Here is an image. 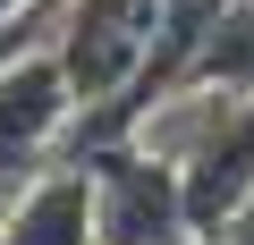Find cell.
Masks as SVG:
<instances>
[{
	"instance_id": "cell-1",
	"label": "cell",
	"mask_w": 254,
	"mask_h": 245,
	"mask_svg": "<svg viewBox=\"0 0 254 245\" xmlns=\"http://www.w3.org/2000/svg\"><path fill=\"white\" fill-rule=\"evenodd\" d=\"M153 34H161V0H60V34L51 59L76 93V127L110 118L102 101H127L153 68Z\"/></svg>"
},
{
	"instance_id": "cell-2",
	"label": "cell",
	"mask_w": 254,
	"mask_h": 245,
	"mask_svg": "<svg viewBox=\"0 0 254 245\" xmlns=\"http://www.w3.org/2000/svg\"><path fill=\"white\" fill-rule=\"evenodd\" d=\"M93 169V245H195L187 178L153 144H102L76 152Z\"/></svg>"
},
{
	"instance_id": "cell-3",
	"label": "cell",
	"mask_w": 254,
	"mask_h": 245,
	"mask_svg": "<svg viewBox=\"0 0 254 245\" xmlns=\"http://www.w3.org/2000/svg\"><path fill=\"white\" fill-rule=\"evenodd\" d=\"M60 136H76V93H68L51 43L43 51H9L0 59V178L51 169Z\"/></svg>"
},
{
	"instance_id": "cell-4",
	"label": "cell",
	"mask_w": 254,
	"mask_h": 245,
	"mask_svg": "<svg viewBox=\"0 0 254 245\" xmlns=\"http://www.w3.org/2000/svg\"><path fill=\"white\" fill-rule=\"evenodd\" d=\"M0 245H93V169L85 161H51L17 186Z\"/></svg>"
},
{
	"instance_id": "cell-5",
	"label": "cell",
	"mask_w": 254,
	"mask_h": 245,
	"mask_svg": "<svg viewBox=\"0 0 254 245\" xmlns=\"http://www.w3.org/2000/svg\"><path fill=\"white\" fill-rule=\"evenodd\" d=\"M34 9H43V0H0V34H9L17 17H34Z\"/></svg>"
},
{
	"instance_id": "cell-6",
	"label": "cell",
	"mask_w": 254,
	"mask_h": 245,
	"mask_svg": "<svg viewBox=\"0 0 254 245\" xmlns=\"http://www.w3.org/2000/svg\"><path fill=\"white\" fill-rule=\"evenodd\" d=\"M195 245H203V237H195Z\"/></svg>"
}]
</instances>
